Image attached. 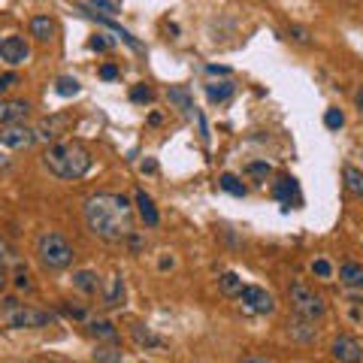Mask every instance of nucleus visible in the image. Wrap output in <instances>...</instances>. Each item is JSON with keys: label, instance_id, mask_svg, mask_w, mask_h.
I'll use <instances>...</instances> for the list:
<instances>
[{"label": "nucleus", "instance_id": "a878e982", "mask_svg": "<svg viewBox=\"0 0 363 363\" xmlns=\"http://www.w3.org/2000/svg\"><path fill=\"white\" fill-rule=\"evenodd\" d=\"M218 185L227 191V194H233V197H245V185L240 179H236L233 173H224L221 179H218Z\"/></svg>", "mask_w": 363, "mask_h": 363}, {"label": "nucleus", "instance_id": "1a4fd4ad", "mask_svg": "<svg viewBox=\"0 0 363 363\" xmlns=\"http://www.w3.org/2000/svg\"><path fill=\"white\" fill-rule=\"evenodd\" d=\"M30 116L28 100H0V124H18Z\"/></svg>", "mask_w": 363, "mask_h": 363}, {"label": "nucleus", "instance_id": "5701e85b", "mask_svg": "<svg viewBox=\"0 0 363 363\" xmlns=\"http://www.w3.org/2000/svg\"><path fill=\"white\" fill-rule=\"evenodd\" d=\"M206 94H209L212 104H224V100L233 94V85L230 82H212V85H206Z\"/></svg>", "mask_w": 363, "mask_h": 363}, {"label": "nucleus", "instance_id": "e433bc0d", "mask_svg": "<svg viewBox=\"0 0 363 363\" xmlns=\"http://www.w3.org/2000/svg\"><path fill=\"white\" fill-rule=\"evenodd\" d=\"M291 37L297 40V43H309V33H306L303 28H291Z\"/></svg>", "mask_w": 363, "mask_h": 363}, {"label": "nucleus", "instance_id": "c9c22d12", "mask_svg": "<svg viewBox=\"0 0 363 363\" xmlns=\"http://www.w3.org/2000/svg\"><path fill=\"white\" fill-rule=\"evenodd\" d=\"M91 49H94V52H104V49H109V40L94 37V40H91Z\"/></svg>", "mask_w": 363, "mask_h": 363}, {"label": "nucleus", "instance_id": "7c9ffc66", "mask_svg": "<svg viewBox=\"0 0 363 363\" xmlns=\"http://www.w3.org/2000/svg\"><path fill=\"white\" fill-rule=\"evenodd\" d=\"M312 272H315V276H321V279H330V272H333V267H330V260L318 257V260H315V264H312Z\"/></svg>", "mask_w": 363, "mask_h": 363}, {"label": "nucleus", "instance_id": "f8f14e48", "mask_svg": "<svg viewBox=\"0 0 363 363\" xmlns=\"http://www.w3.org/2000/svg\"><path fill=\"white\" fill-rule=\"evenodd\" d=\"M167 100L173 104L179 112H194V100H191V94H188V88H182V85H169V91H167Z\"/></svg>", "mask_w": 363, "mask_h": 363}, {"label": "nucleus", "instance_id": "4c0bfd02", "mask_svg": "<svg viewBox=\"0 0 363 363\" xmlns=\"http://www.w3.org/2000/svg\"><path fill=\"white\" fill-rule=\"evenodd\" d=\"M240 363H272L269 357H264V354H248V357H242Z\"/></svg>", "mask_w": 363, "mask_h": 363}, {"label": "nucleus", "instance_id": "6ab92c4d", "mask_svg": "<svg viewBox=\"0 0 363 363\" xmlns=\"http://www.w3.org/2000/svg\"><path fill=\"white\" fill-rule=\"evenodd\" d=\"M342 179H345V188H348V194H354L357 200H363V173L357 167H345L342 169Z\"/></svg>", "mask_w": 363, "mask_h": 363}, {"label": "nucleus", "instance_id": "58836bf2", "mask_svg": "<svg viewBox=\"0 0 363 363\" xmlns=\"http://www.w3.org/2000/svg\"><path fill=\"white\" fill-rule=\"evenodd\" d=\"M16 285H18V288H30V281H28V276H25V272H21V276L16 279Z\"/></svg>", "mask_w": 363, "mask_h": 363}, {"label": "nucleus", "instance_id": "ddd939ff", "mask_svg": "<svg viewBox=\"0 0 363 363\" xmlns=\"http://www.w3.org/2000/svg\"><path fill=\"white\" fill-rule=\"evenodd\" d=\"M272 194H276L281 203H300V194H297V182H294L291 176H281L279 182H276V188H272Z\"/></svg>", "mask_w": 363, "mask_h": 363}, {"label": "nucleus", "instance_id": "79ce46f5", "mask_svg": "<svg viewBox=\"0 0 363 363\" xmlns=\"http://www.w3.org/2000/svg\"><path fill=\"white\" fill-rule=\"evenodd\" d=\"M6 288V276H4V269H0V291Z\"/></svg>", "mask_w": 363, "mask_h": 363}, {"label": "nucleus", "instance_id": "2eb2a0df", "mask_svg": "<svg viewBox=\"0 0 363 363\" xmlns=\"http://www.w3.org/2000/svg\"><path fill=\"white\" fill-rule=\"evenodd\" d=\"M30 33L37 37L40 43H49L55 37V21L49 16H33L30 18Z\"/></svg>", "mask_w": 363, "mask_h": 363}, {"label": "nucleus", "instance_id": "c85d7f7f", "mask_svg": "<svg viewBox=\"0 0 363 363\" xmlns=\"http://www.w3.org/2000/svg\"><path fill=\"white\" fill-rule=\"evenodd\" d=\"M324 124H327L330 130H339V128L345 124V116H342L339 109H327V112H324Z\"/></svg>", "mask_w": 363, "mask_h": 363}, {"label": "nucleus", "instance_id": "2f4dec72", "mask_svg": "<svg viewBox=\"0 0 363 363\" xmlns=\"http://www.w3.org/2000/svg\"><path fill=\"white\" fill-rule=\"evenodd\" d=\"M245 173H248V176H257V179H267V176L272 173V169H269V164L255 161V164H248V167H245Z\"/></svg>", "mask_w": 363, "mask_h": 363}, {"label": "nucleus", "instance_id": "f3484780", "mask_svg": "<svg viewBox=\"0 0 363 363\" xmlns=\"http://www.w3.org/2000/svg\"><path fill=\"white\" fill-rule=\"evenodd\" d=\"M130 333L136 339V345H145V348H164V339L161 336H155L145 324H133L130 327Z\"/></svg>", "mask_w": 363, "mask_h": 363}, {"label": "nucleus", "instance_id": "4468645a", "mask_svg": "<svg viewBox=\"0 0 363 363\" xmlns=\"http://www.w3.org/2000/svg\"><path fill=\"white\" fill-rule=\"evenodd\" d=\"M136 206H140V215H143V221H145V224H149V227H157L161 215H157L155 203H152V197L145 194V191H136Z\"/></svg>", "mask_w": 363, "mask_h": 363}, {"label": "nucleus", "instance_id": "f03ea898", "mask_svg": "<svg viewBox=\"0 0 363 363\" xmlns=\"http://www.w3.org/2000/svg\"><path fill=\"white\" fill-rule=\"evenodd\" d=\"M49 173L58 179H82L91 169V152L82 143H55L49 152L43 155Z\"/></svg>", "mask_w": 363, "mask_h": 363}, {"label": "nucleus", "instance_id": "a19ab883", "mask_svg": "<svg viewBox=\"0 0 363 363\" xmlns=\"http://www.w3.org/2000/svg\"><path fill=\"white\" fill-rule=\"evenodd\" d=\"M354 104H357V109L363 112V88H357V94H354Z\"/></svg>", "mask_w": 363, "mask_h": 363}, {"label": "nucleus", "instance_id": "6e6552de", "mask_svg": "<svg viewBox=\"0 0 363 363\" xmlns=\"http://www.w3.org/2000/svg\"><path fill=\"white\" fill-rule=\"evenodd\" d=\"M333 357L339 363H363V345L357 342L354 336H336Z\"/></svg>", "mask_w": 363, "mask_h": 363}, {"label": "nucleus", "instance_id": "cd10ccee", "mask_svg": "<svg viewBox=\"0 0 363 363\" xmlns=\"http://www.w3.org/2000/svg\"><path fill=\"white\" fill-rule=\"evenodd\" d=\"M55 91H58L61 97H73V94H79V82L73 76H61L58 82H55Z\"/></svg>", "mask_w": 363, "mask_h": 363}, {"label": "nucleus", "instance_id": "0eeeda50", "mask_svg": "<svg viewBox=\"0 0 363 363\" xmlns=\"http://www.w3.org/2000/svg\"><path fill=\"white\" fill-rule=\"evenodd\" d=\"M240 297L245 303V309H252L257 315H269L272 309H276V300H272V294L264 291V288H257V285H245Z\"/></svg>", "mask_w": 363, "mask_h": 363}, {"label": "nucleus", "instance_id": "20e7f679", "mask_svg": "<svg viewBox=\"0 0 363 363\" xmlns=\"http://www.w3.org/2000/svg\"><path fill=\"white\" fill-rule=\"evenodd\" d=\"M0 318L9 324V327H16V330H30V327H45V324H52V315L49 312H43V309H30V306L25 303H18V300H4V312H0Z\"/></svg>", "mask_w": 363, "mask_h": 363}, {"label": "nucleus", "instance_id": "b1692460", "mask_svg": "<svg viewBox=\"0 0 363 363\" xmlns=\"http://www.w3.org/2000/svg\"><path fill=\"white\" fill-rule=\"evenodd\" d=\"M218 285H221V291L227 294V297H233V294H242V279L236 276V272H224V276L218 279Z\"/></svg>", "mask_w": 363, "mask_h": 363}, {"label": "nucleus", "instance_id": "9b49d317", "mask_svg": "<svg viewBox=\"0 0 363 363\" xmlns=\"http://www.w3.org/2000/svg\"><path fill=\"white\" fill-rule=\"evenodd\" d=\"M288 333L297 339V342H315V321H309V318H303V315H294L288 321Z\"/></svg>", "mask_w": 363, "mask_h": 363}, {"label": "nucleus", "instance_id": "4be33fe9", "mask_svg": "<svg viewBox=\"0 0 363 363\" xmlns=\"http://www.w3.org/2000/svg\"><path fill=\"white\" fill-rule=\"evenodd\" d=\"M61 128H67V118H52V121H43L37 128V140H55L61 133Z\"/></svg>", "mask_w": 363, "mask_h": 363}, {"label": "nucleus", "instance_id": "f257e3e1", "mask_svg": "<svg viewBox=\"0 0 363 363\" xmlns=\"http://www.w3.org/2000/svg\"><path fill=\"white\" fill-rule=\"evenodd\" d=\"M88 230L104 242H124L133 236V206L124 194H94L82 206Z\"/></svg>", "mask_w": 363, "mask_h": 363}, {"label": "nucleus", "instance_id": "dca6fc26", "mask_svg": "<svg viewBox=\"0 0 363 363\" xmlns=\"http://www.w3.org/2000/svg\"><path fill=\"white\" fill-rule=\"evenodd\" d=\"M339 279H342V285H348V288H363V267L354 264V260H348V264L339 267Z\"/></svg>", "mask_w": 363, "mask_h": 363}, {"label": "nucleus", "instance_id": "9d476101", "mask_svg": "<svg viewBox=\"0 0 363 363\" xmlns=\"http://www.w3.org/2000/svg\"><path fill=\"white\" fill-rule=\"evenodd\" d=\"M28 55H30V49L25 45V40H21V37H6V40H4L0 58H4L6 64H25Z\"/></svg>", "mask_w": 363, "mask_h": 363}, {"label": "nucleus", "instance_id": "bb28decb", "mask_svg": "<svg viewBox=\"0 0 363 363\" xmlns=\"http://www.w3.org/2000/svg\"><path fill=\"white\" fill-rule=\"evenodd\" d=\"M121 300H124V281H121V276H112V291L106 294V303L104 306L116 309V306H121Z\"/></svg>", "mask_w": 363, "mask_h": 363}, {"label": "nucleus", "instance_id": "a211bd4d", "mask_svg": "<svg viewBox=\"0 0 363 363\" xmlns=\"http://www.w3.org/2000/svg\"><path fill=\"white\" fill-rule=\"evenodd\" d=\"M73 285L82 294H97L100 291V279H97V272H91V269H79L73 276Z\"/></svg>", "mask_w": 363, "mask_h": 363}, {"label": "nucleus", "instance_id": "ea45409f", "mask_svg": "<svg viewBox=\"0 0 363 363\" xmlns=\"http://www.w3.org/2000/svg\"><path fill=\"white\" fill-rule=\"evenodd\" d=\"M212 76H227V67H209Z\"/></svg>", "mask_w": 363, "mask_h": 363}, {"label": "nucleus", "instance_id": "f704fd0d", "mask_svg": "<svg viewBox=\"0 0 363 363\" xmlns=\"http://www.w3.org/2000/svg\"><path fill=\"white\" fill-rule=\"evenodd\" d=\"M100 76H104V79H116L118 76V67L116 64H104V67H100Z\"/></svg>", "mask_w": 363, "mask_h": 363}, {"label": "nucleus", "instance_id": "72a5a7b5", "mask_svg": "<svg viewBox=\"0 0 363 363\" xmlns=\"http://www.w3.org/2000/svg\"><path fill=\"white\" fill-rule=\"evenodd\" d=\"M18 85V76L16 73H6V76H0V94H6L9 88H16Z\"/></svg>", "mask_w": 363, "mask_h": 363}, {"label": "nucleus", "instance_id": "423d86ee", "mask_svg": "<svg viewBox=\"0 0 363 363\" xmlns=\"http://www.w3.org/2000/svg\"><path fill=\"white\" fill-rule=\"evenodd\" d=\"M0 143L9 145V149H28V145L37 143V130L25 128V124H4L0 128Z\"/></svg>", "mask_w": 363, "mask_h": 363}, {"label": "nucleus", "instance_id": "412c9836", "mask_svg": "<svg viewBox=\"0 0 363 363\" xmlns=\"http://www.w3.org/2000/svg\"><path fill=\"white\" fill-rule=\"evenodd\" d=\"M88 333L94 336V339H104V342H116V339H118V330L109 321H91L88 324Z\"/></svg>", "mask_w": 363, "mask_h": 363}, {"label": "nucleus", "instance_id": "39448f33", "mask_svg": "<svg viewBox=\"0 0 363 363\" xmlns=\"http://www.w3.org/2000/svg\"><path fill=\"white\" fill-rule=\"evenodd\" d=\"M288 297H291L294 315H303V318H309V321H315V318H321L327 312L324 300L318 297V294L306 285V281H294V285L288 288Z\"/></svg>", "mask_w": 363, "mask_h": 363}, {"label": "nucleus", "instance_id": "7ed1b4c3", "mask_svg": "<svg viewBox=\"0 0 363 363\" xmlns=\"http://www.w3.org/2000/svg\"><path fill=\"white\" fill-rule=\"evenodd\" d=\"M37 255L45 269H67L73 264V245L58 230H45L37 236Z\"/></svg>", "mask_w": 363, "mask_h": 363}, {"label": "nucleus", "instance_id": "393cba45", "mask_svg": "<svg viewBox=\"0 0 363 363\" xmlns=\"http://www.w3.org/2000/svg\"><path fill=\"white\" fill-rule=\"evenodd\" d=\"M121 348H116V345H97V351H94V360L97 363H121Z\"/></svg>", "mask_w": 363, "mask_h": 363}, {"label": "nucleus", "instance_id": "aec40b11", "mask_svg": "<svg viewBox=\"0 0 363 363\" xmlns=\"http://www.w3.org/2000/svg\"><path fill=\"white\" fill-rule=\"evenodd\" d=\"M82 9H85V13H91V16H106V18H112V16L118 13V0H88Z\"/></svg>", "mask_w": 363, "mask_h": 363}, {"label": "nucleus", "instance_id": "473e14b6", "mask_svg": "<svg viewBox=\"0 0 363 363\" xmlns=\"http://www.w3.org/2000/svg\"><path fill=\"white\" fill-rule=\"evenodd\" d=\"M16 260V255H13V248H9L4 240H0V269H4L6 264H13Z\"/></svg>", "mask_w": 363, "mask_h": 363}, {"label": "nucleus", "instance_id": "c756f323", "mask_svg": "<svg viewBox=\"0 0 363 363\" xmlns=\"http://www.w3.org/2000/svg\"><path fill=\"white\" fill-rule=\"evenodd\" d=\"M130 100H133V104H149V100H152V88L149 85H133L130 88Z\"/></svg>", "mask_w": 363, "mask_h": 363}, {"label": "nucleus", "instance_id": "37998d69", "mask_svg": "<svg viewBox=\"0 0 363 363\" xmlns=\"http://www.w3.org/2000/svg\"><path fill=\"white\" fill-rule=\"evenodd\" d=\"M0 49H4V43H0Z\"/></svg>", "mask_w": 363, "mask_h": 363}]
</instances>
